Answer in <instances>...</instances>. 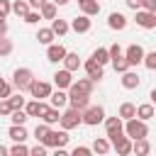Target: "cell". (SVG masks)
<instances>
[{
	"mask_svg": "<svg viewBox=\"0 0 156 156\" xmlns=\"http://www.w3.org/2000/svg\"><path fill=\"white\" fill-rule=\"evenodd\" d=\"M124 134L129 139H141V136H149V124L139 117H129L124 119Z\"/></svg>",
	"mask_w": 156,
	"mask_h": 156,
	"instance_id": "6da1fadb",
	"label": "cell"
},
{
	"mask_svg": "<svg viewBox=\"0 0 156 156\" xmlns=\"http://www.w3.org/2000/svg\"><path fill=\"white\" fill-rule=\"evenodd\" d=\"M102 119H105V110L100 105H88L85 110H80V122L88 127H98Z\"/></svg>",
	"mask_w": 156,
	"mask_h": 156,
	"instance_id": "7a4b0ae2",
	"label": "cell"
},
{
	"mask_svg": "<svg viewBox=\"0 0 156 156\" xmlns=\"http://www.w3.org/2000/svg\"><path fill=\"white\" fill-rule=\"evenodd\" d=\"M102 122H105V132H107L105 136H107V141H110V144L124 134V124H122V119H119V117H105Z\"/></svg>",
	"mask_w": 156,
	"mask_h": 156,
	"instance_id": "3957f363",
	"label": "cell"
},
{
	"mask_svg": "<svg viewBox=\"0 0 156 156\" xmlns=\"http://www.w3.org/2000/svg\"><path fill=\"white\" fill-rule=\"evenodd\" d=\"M32 80H34L32 68H17V71L12 73V88H17L20 93H22V90H27Z\"/></svg>",
	"mask_w": 156,
	"mask_h": 156,
	"instance_id": "277c9868",
	"label": "cell"
},
{
	"mask_svg": "<svg viewBox=\"0 0 156 156\" xmlns=\"http://www.w3.org/2000/svg\"><path fill=\"white\" fill-rule=\"evenodd\" d=\"M58 124H61V129H76L78 124H83L80 122V110H73V107H68V110H63L61 112V117H58Z\"/></svg>",
	"mask_w": 156,
	"mask_h": 156,
	"instance_id": "5b68a950",
	"label": "cell"
},
{
	"mask_svg": "<svg viewBox=\"0 0 156 156\" xmlns=\"http://www.w3.org/2000/svg\"><path fill=\"white\" fill-rule=\"evenodd\" d=\"M68 139H71V136H68V132H66V129H61V132L49 129V132H46V136L41 139V144H44V146H51V149H58V146H66V144H68Z\"/></svg>",
	"mask_w": 156,
	"mask_h": 156,
	"instance_id": "8992f818",
	"label": "cell"
},
{
	"mask_svg": "<svg viewBox=\"0 0 156 156\" xmlns=\"http://www.w3.org/2000/svg\"><path fill=\"white\" fill-rule=\"evenodd\" d=\"M27 90L32 93V98H34V100H44V98H49V95H51V85H49L46 80H37V78L29 83V88H27Z\"/></svg>",
	"mask_w": 156,
	"mask_h": 156,
	"instance_id": "52a82bcc",
	"label": "cell"
},
{
	"mask_svg": "<svg viewBox=\"0 0 156 156\" xmlns=\"http://www.w3.org/2000/svg\"><path fill=\"white\" fill-rule=\"evenodd\" d=\"M134 12H136L134 20H136L139 27H144V29H154L156 27V12H149V10H141V7L134 10Z\"/></svg>",
	"mask_w": 156,
	"mask_h": 156,
	"instance_id": "ba28073f",
	"label": "cell"
},
{
	"mask_svg": "<svg viewBox=\"0 0 156 156\" xmlns=\"http://www.w3.org/2000/svg\"><path fill=\"white\" fill-rule=\"evenodd\" d=\"M76 34H88L90 32V27H93V20L88 17V15H78L76 20H71V24H68Z\"/></svg>",
	"mask_w": 156,
	"mask_h": 156,
	"instance_id": "9c48e42d",
	"label": "cell"
},
{
	"mask_svg": "<svg viewBox=\"0 0 156 156\" xmlns=\"http://www.w3.org/2000/svg\"><path fill=\"white\" fill-rule=\"evenodd\" d=\"M122 56L127 58V63H129V66H139V63H141V58H144V49H141L139 44H132V46H127V51H124Z\"/></svg>",
	"mask_w": 156,
	"mask_h": 156,
	"instance_id": "30bf717a",
	"label": "cell"
},
{
	"mask_svg": "<svg viewBox=\"0 0 156 156\" xmlns=\"http://www.w3.org/2000/svg\"><path fill=\"white\" fill-rule=\"evenodd\" d=\"M83 68H85V73H88V78L93 80V83H98L102 76H105V71H102V66L98 63V61H93V58H88L85 63H80Z\"/></svg>",
	"mask_w": 156,
	"mask_h": 156,
	"instance_id": "8fae6325",
	"label": "cell"
},
{
	"mask_svg": "<svg viewBox=\"0 0 156 156\" xmlns=\"http://www.w3.org/2000/svg\"><path fill=\"white\" fill-rule=\"evenodd\" d=\"M93 88H95V83H93L90 78H78V80H73V83L68 85V93H85V95H93Z\"/></svg>",
	"mask_w": 156,
	"mask_h": 156,
	"instance_id": "7c38bea8",
	"label": "cell"
},
{
	"mask_svg": "<svg viewBox=\"0 0 156 156\" xmlns=\"http://www.w3.org/2000/svg\"><path fill=\"white\" fill-rule=\"evenodd\" d=\"M66 105L73 107V110H85L90 105V95H85V93H68V102Z\"/></svg>",
	"mask_w": 156,
	"mask_h": 156,
	"instance_id": "4fadbf2b",
	"label": "cell"
},
{
	"mask_svg": "<svg viewBox=\"0 0 156 156\" xmlns=\"http://www.w3.org/2000/svg\"><path fill=\"white\" fill-rule=\"evenodd\" d=\"M66 56V46L63 44H46V58L51 61V63H61V58Z\"/></svg>",
	"mask_w": 156,
	"mask_h": 156,
	"instance_id": "5bb4252c",
	"label": "cell"
},
{
	"mask_svg": "<svg viewBox=\"0 0 156 156\" xmlns=\"http://www.w3.org/2000/svg\"><path fill=\"white\" fill-rule=\"evenodd\" d=\"M46 102L44 100H29V102H24V112H27V117H41L44 112H46Z\"/></svg>",
	"mask_w": 156,
	"mask_h": 156,
	"instance_id": "9a60e30c",
	"label": "cell"
},
{
	"mask_svg": "<svg viewBox=\"0 0 156 156\" xmlns=\"http://www.w3.org/2000/svg\"><path fill=\"white\" fill-rule=\"evenodd\" d=\"M139 83H141V78H139L136 71H129V68H127V71L122 73V88H127V90H136Z\"/></svg>",
	"mask_w": 156,
	"mask_h": 156,
	"instance_id": "2e32d148",
	"label": "cell"
},
{
	"mask_svg": "<svg viewBox=\"0 0 156 156\" xmlns=\"http://www.w3.org/2000/svg\"><path fill=\"white\" fill-rule=\"evenodd\" d=\"M112 149L117 151V156H127V154H132V139L127 134H122L119 139L112 141Z\"/></svg>",
	"mask_w": 156,
	"mask_h": 156,
	"instance_id": "e0dca14e",
	"label": "cell"
},
{
	"mask_svg": "<svg viewBox=\"0 0 156 156\" xmlns=\"http://www.w3.org/2000/svg\"><path fill=\"white\" fill-rule=\"evenodd\" d=\"M107 27L115 29V32H122V29L127 27V17H124L122 12H110V17H107Z\"/></svg>",
	"mask_w": 156,
	"mask_h": 156,
	"instance_id": "ac0fdd59",
	"label": "cell"
},
{
	"mask_svg": "<svg viewBox=\"0 0 156 156\" xmlns=\"http://www.w3.org/2000/svg\"><path fill=\"white\" fill-rule=\"evenodd\" d=\"M61 63H63V68H66V71H71V73H73V71H78V68H80V63H83V61H80V56H78V54L66 51V56L61 58Z\"/></svg>",
	"mask_w": 156,
	"mask_h": 156,
	"instance_id": "d6986e66",
	"label": "cell"
},
{
	"mask_svg": "<svg viewBox=\"0 0 156 156\" xmlns=\"http://www.w3.org/2000/svg\"><path fill=\"white\" fill-rule=\"evenodd\" d=\"M54 83H56V88L66 90V88H68V85L73 83V78H71V71H66V68L56 71V73H54Z\"/></svg>",
	"mask_w": 156,
	"mask_h": 156,
	"instance_id": "ffe728a7",
	"label": "cell"
},
{
	"mask_svg": "<svg viewBox=\"0 0 156 156\" xmlns=\"http://www.w3.org/2000/svg\"><path fill=\"white\" fill-rule=\"evenodd\" d=\"M66 102H68V93H63L61 88H58L56 93L51 90V95H49V105H51V107H58V110H61V107H66Z\"/></svg>",
	"mask_w": 156,
	"mask_h": 156,
	"instance_id": "44dd1931",
	"label": "cell"
},
{
	"mask_svg": "<svg viewBox=\"0 0 156 156\" xmlns=\"http://www.w3.org/2000/svg\"><path fill=\"white\" fill-rule=\"evenodd\" d=\"M132 151H134L136 156H146V154L151 151V144L146 141V136H141V139H132Z\"/></svg>",
	"mask_w": 156,
	"mask_h": 156,
	"instance_id": "7402d4cb",
	"label": "cell"
},
{
	"mask_svg": "<svg viewBox=\"0 0 156 156\" xmlns=\"http://www.w3.org/2000/svg\"><path fill=\"white\" fill-rule=\"evenodd\" d=\"M156 115V110H154V105L151 102H144V105H136V115L134 117H139V119H144V122H149L151 117Z\"/></svg>",
	"mask_w": 156,
	"mask_h": 156,
	"instance_id": "603a6c76",
	"label": "cell"
},
{
	"mask_svg": "<svg viewBox=\"0 0 156 156\" xmlns=\"http://www.w3.org/2000/svg\"><path fill=\"white\" fill-rule=\"evenodd\" d=\"M7 136L12 139V141H24L29 134H27V129H24V124H12L10 129H7Z\"/></svg>",
	"mask_w": 156,
	"mask_h": 156,
	"instance_id": "cb8c5ba5",
	"label": "cell"
},
{
	"mask_svg": "<svg viewBox=\"0 0 156 156\" xmlns=\"http://www.w3.org/2000/svg\"><path fill=\"white\" fill-rule=\"evenodd\" d=\"M68 29H71V27H68V22H66V20H56V17L51 20V32H54L56 37H63V34H68Z\"/></svg>",
	"mask_w": 156,
	"mask_h": 156,
	"instance_id": "d4e9b609",
	"label": "cell"
},
{
	"mask_svg": "<svg viewBox=\"0 0 156 156\" xmlns=\"http://www.w3.org/2000/svg\"><path fill=\"white\" fill-rule=\"evenodd\" d=\"M58 117H61V110H58V107H51V105H49V107H46V112L41 115V119H44L49 127H51V124H56V122H58Z\"/></svg>",
	"mask_w": 156,
	"mask_h": 156,
	"instance_id": "484cf974",
	"label": "cell"
},
{
	"mask_svg": "<svg viewBox=\"0 0 156 156\" xmlns=\"http://www.w3.org/2000/svg\"><path fill=\"white\" fill-rule=\"evenodd\" d=\"M90 149H93L95 154H107V151L112 149V144L107 141V136H98V139L93 141V146H90Z\"/></svg>",
	"mask_w": 156,
	"mask_h": 156,
	"instance_id": "4316f807",
	"label": "cell"
},
{
	"mask_svg": "<svg viewBox=\"0 0 156 156\" xmlns=\"http://www.w3.org/2000/svg\"><path fill=\"white\" fill-rule=\"evenodd\" d=\"M80 10H83V15L95 17V15L100 12V2H98V0H85V2H80Z\"/></svg>",
	"mask_w": 156,
	"mask_h": 156,
	"instance_id": "83f0119b",
	"label": "cell"
},
{
	"mask_svg": "<svg viewBox=\"0 0 156 156\" xmlns=\"http://www.w3.org/2000/svg\"><path fill=\"white\" fill-rule=\"evenodd\" d=\"M39 15H41V20H54V17H56V5L46 0V2L39 7Z\"/></svg>",
	"mask_w": 156,
	"mask_h": 156,
	"instance_id": "f1b7e54d",
	"label": "cell"
},
{
	"mask_svg": "<svg viewBox=\"0 0 156 156\" xmlns=\"http://www.w3.org/2000/svg\"><path fill=\"white\" fill-rule=\"evenodd\" d=\"M54 37H56V34L51 32V27H41V29L37 32V39H39V44H44V46H46V44H51V41H54Z\"/></svg>",
	"mask_w": 156,
	"mask_h": 156,
	"instance_id": "f546056e",
	"label": "cell"
},
{
	"mask_svg": "<svg viewBox=\"0 0 156 156\" xmlns=\"http://www.w3.org/2000/svg\"><path fill=\"white\" fill-rule=\"evenodd\" d=\"M136 115V105H132V102H122L119 105V119H129V117H134Z\"/></svg>",
	"mask_w": 156,
	"mask_h": 156,
	"instance_id": "4dcf8cb0",
	"label": "cell"
},
{
	"mask_svg": "<svg viewBox=\"0 0 156 156\" xmlns=\"http://www.w3.org/2000/svg\"><path fill=\"white\" fill-rule=\"evenodd\" d=\"M90 58H93V61H98L100 66H105V63L110 61V54H107V49H105V46H98V49L93 51V56H90Z\"/></svg>",
	"mask_w": 156,
	"mask_h": 156,
	"instance_id": "1f68e13d",
	"label": "cell"
},
{
	"mask_svg": "<svg viewBox=\"0 0 156 156\" xmlns=\"http://www.w3.org/2000/svg\"><path fill=\"white\" fill-rule=\"evenodd\" d=\"M110 61H112V68H115V71H117V73H124V71H127V68H132V66H129V63H127V58H124V56H122V54H119V56H112V58H110Z\"/></svg>",
	"mask_w": 156,
	"mask_h": 156,
	"instance_id": "d6a6232c",
	"label": "cell"
},
{
	"mask_svg": "<svg viewBox=\"0 0 156 156\" xmlns=\"http://www.w3.org/2000/svg\"><path fill=\"white\" fill-rule=\"evenodd\" d=\"M10 119H12V124H24L29 117H27L24 107H17V110H12V112H10Z\"/></svg>",
	"mask_w": 156,
	"mask_h": 156,
	"instance_id": "836d02e7",
	"label": "cell"
},
{
	"mask_svg": "<svg viewBox=\"0 0 156 156\" xmlns=\"http://www.w3.org/2000/svg\"><path fill=\"white\" fill-rule=\"evenodd\" d=\"M12 12H15L17 17H24V15L29 12V5H27V0H15V2H12Z\"/></svg>",
	"mask_w": 156,
	"mask_h": 156,
	"instance_id": "e575fe53",
	"label": "cell"
},
{
	"mask_svg": "<svg viewBox=\"0 0 156 156\" xmlns=\"http://www.w3.org/2000/svg\"><path fill=\"white\" fill-rule=\"evenodd\" d=\"M7 154H12V156H27L29 154V146H24V141H15V146L7 149Z\"/></svg>",
	"mask_w": 156,
	"mask_h": 156,
	"instance_id": "d590c367",
	"label": "cell"
},
{
	"mask_svg": "<svg viewBox=\"0 0 156 156\" xmlns=\"http://www.w3.org/2000/svg\"><path fill=\"white\" fill-rule=\"evenodd\" d=\"M10 54H12V41L2 34V37H0V58H5V56H10Z\"/></svg>",
	"mask_w": 156,
	"mask_h": 156,
	"instance_id": "8d00e7d4",
	"label": "cell"
},
{
	"mask_svg": "<svg viewBox=\"0 0 156 156\" xmlns=\"http://www.w3.org/2000/svg\"><path fill=\"white\" fill-rule=\"evenodd\" d=\"M141 63H144L149 71H156V51H149V54H144Z\"/></svg>",
	"mask_w": 156,
	"mask_h": 156,
	"instance_id": "74e56055",
	"label": "cell"
},
{
	"mask_svg": "<svg viewBox=\"0 0 156 156\" xmlns=\"http://www.w3.org/2000/svg\"><path fill=\"white\" fill-rule=\"evenodd\" d=\"M22 20H24L27 24H37V22L41 20V15H39V10H29V12H27V15L22 17Z\"/></svg>",
	"mask_w": 156,
	"mask_h": 156,
	"instance_id": "f35d334b",
	"label": "cell"
},
{
	"mask_svg": "<svg viewBox=\"0 0 156 156\" xmlns=\"http://www.w3.org/2000/svg\"><path fill=\"white\" fill-rule=\"evenodd\" d=\"M51 127L46 124V122H41V124H37V129H34V136H37V141H41L44 136H46V132H49Z\"/></svg>",
	"mask_w": 156,
	"mask_h": 156,
	"instance_id": "ab89813d",
	"label": "cell"
},
{
	"mask_svg": "<svg viewBox=\"0 0 156 156\" xmlns=\"http://www.w3.org/2000/svg\"><path fill=\"white\" fill-rule=\"evenodd\" d=\"M10 112H12V105L7 98H2L0 100V117H10Z\"/></svg>",
	"mask_w": 156,
	"mask_h": 156,
	"instance_id": "60d3db41",
	"label": "cell"
},
{
	"mask_svg": "<svg viewBox=\"0 0 156 156\" xmlns=\"http://www.w3.org/2000/svg\"><path fill=\"white\" fill-rule=\"evenodd\" d=\"M7 100H10V105H12V110H17V107H24V102H27V100H24L22 95H10Z\"/></svg>",
	"mask_w": 156,
	"mask_h": 156,
	"instance_id": "b9f144b4",
	"label": "cell"
},
{
	"mask_svg": "<svg viewBox=\"0 0 156 156\" xmlns=\"http://www.w3.org/2000/svg\"><path fill=\"white\" fill-rule=\"evenodd\" d=\"M12 12V2L10 0H0V17H7Z\"/></svg>",
	"mask_w": 156,
	"mask_h": 156,
	"instance_id": "7bdbcfd3",
	"label": "cell"
},
{
	"mask_svg": "<svg viewBox=\"0 0 156 156\" xmlns=\"http://www.w3.org/2000/svg\"><path fill=\"white\" fill-rule=\"evenodd\" d=\"M10 95H12V85L0 78V98H10Z\"/></svg>",
	"mask_w": 156,
	"mask_h": 156,
	"instance_id": "ee69618b",
	"label": "cell"
},
{
	"mask_svg": "<svg viewBox=\"0 0 156 156\" xmlns=\"http://www.w3.org/2000/svg\"><path fill=\"white\" fill-rule=\"evenodd\" d=\"M29 154H32V156H46V146L39 141L37 146H32V149H29Z\"/></svg>",
	"mask_w": 156,
	"mask_h": 156,
	"instance_id": "f6af8a7d",
	"label": "cell"
},
{
	"mask_svg": "<svg viewBox=\"0 0 156 156\" xmlns=\"http://www.w3.org/2000/svg\"><path fill=\"white\" fill-rule=\"evenodd\" d=\"M71 154H73V156H90V154H93V149H90V146H76Z\"/></svg>",
	"mask_w": 156,
	"mask_h": 156,
	"instance_id": "bcb514c9",
	"label": "cell"
},
{
	"mask_svg": "<svg viewBox=\"0 0 156 156\" xmlns=\"http://www.w3.org/2000/svg\"><path fill=\"white\" fill-rule=\"evenodd\" d=\"M141 10H149V12H156V0H141Z\"/></svg>",
	"mask_w": 156,
	"mask_h": 156,
	"instance_id": "7dc6e473",
	"label": "cell"
},
{
	"mask_svg": "<svg viewBox=\"0 0 156 156\" xmlns=\"http://www.w3.org/2000/svg\"><path fill=\"white\" fill-rule=\"evenodd\" d=\"M46 0H27V5H29V10H39L41 5H44Z\"/></svg>",
	"mask_w": 156,
	"mask_h": 156,
	"instance_id": "c3c4849f",
	"label": "cell"
},
{
	"mask_svg": "<svg viewBox=\"0 0 156 156\" xmlns=\"http://www.w3.org/2000/svg\"><path fill=\"white\" fill-rule=\"evenodd\" d=\"M124 2H127L129 10H139V7H141V0H124Z\"/></svg>",
	"mask_w": 156,
	"mask_h": 156,
	"instance_id": "681fc988",
	"label": "cell"
},
{
	"mask_svg": "<svg viewBox=\"0 0 156 156\" xmlns=\"http://www.w3.org/2000/svg\"><path fill=\"white\" fill-rule=\"evenodd\" d=\"M2 34H7V22H5V17H0V37Z\"/></svg>",
	"mask_w": 156,
	"mask_h": 156,
	"instance_id": "f907efd6",
	"label": "cell"
},
{
	"mask_svg": "<svg viewBox=\"0 0 156 156\" xmlns=\"http://www.w3.org/2000/svg\"><path fill=\"white\" fill-rule=\"evenodd\" d=\"M51 2H54V5H56V7H58V5H66V2H68V0H51Z\"/></svg>",
	"mask_w": 156,
	"mask_h": 156,
	"instance_id": "816d5d0a",
	"label": "cell"
},
{
	"mask_svg": "<svg viewBox=\"0 0 156 156\" xmlns=\"http://www.w3.org/2000/svg\"><path fill=\"white\" fill-rule=\"evenodd\" d=\"M0 156H7V149H5L2 144H0Z\"/></svg>",
	"mask_w": 156,
	"mask_h": 156,
	"instance_id": "f5cc1de1",
	"label": "cell"
},
{
	"mask_svg": "<svg viewBox=\"0 0 156 156\" xmlns=\"http://www.w3.org/2000/svg\"><path fill=\"white\" fill-rule=\"evenodd\" d=\"M80 2H85V0H78V5H80Z\"/></svg>",
	"mask_w": 156,
	"mask_h": 156,
	"instance_id": "db71d44e",
	"label": "cell"
}]
</instances>
